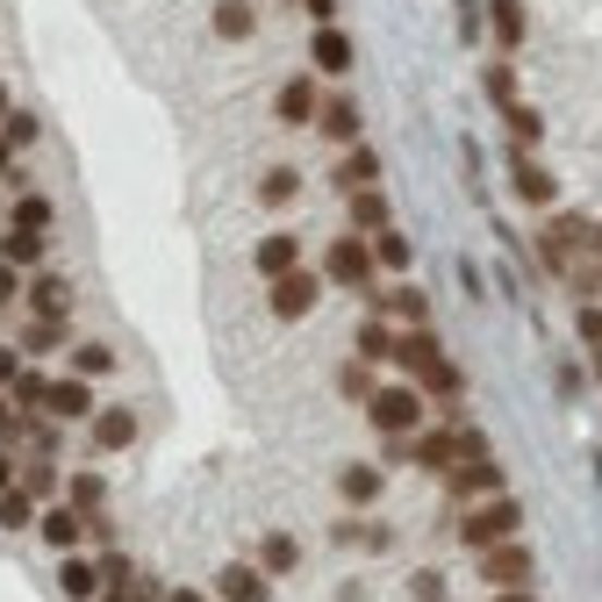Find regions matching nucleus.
I'll return each mask as SVG.
<instances>
[{
  "label": "nucleus",
  "instance_id": "1",
  "mask_svg": "<svg viewBox=\"0 0 602 602\" xmlns=\"http://www.w3.org/2000/svg\"><path fill=\"white\" fill-rule=\"evenodd\" d=\"M366 416H373V430H388V438H409V430L423 423V388H373Z\"/></svg>",
  "mask_w": 602,
  "mask_h": 602
},
{
  "label": "nucleus",
  "instance_id": "2",
  "mask_svg": "<svg viewBox=\"0 0 602 602\" xmlns=\"http://www.w3.org/2000/svg\"><path fill=\"white\" fill-rule=\"evenodd\" d=\"M516 524H524V509H516L509 495H488L481 509L459 524V538H466L474 552H488V545H502V538H516Z\"/></svg>",
  "mask_w": 602,
  "mask_h": 602
},
{
  "label": "nucleus",
  "instance_id": "3",
  "mask_svg": "<svg viewBox=\"0 0 602 602\" xmlns=\"http://www.w3.org/2000/svg\"><path fill=\"white\" fill-rule=\"evenodd\" d=\"M266 302H273L280 323H302V316H309L316 302H323V280H316L309 266H294V273H280L273 287H266Z\"/></svg>",
  "mask_w": 602,
  "mask_h": 602
},
{
  "label": "nucleus",
  "instance_id": "4",
  "mask_svg": "<svg viewBox=\"0 0 602 602\" xmlns=\"http://www.w3.org/2000/svg\"><path fill=\"white\" fill-rule=\"evenodd\" d=\"M323 266H330L337 287H373V244H366V237H337Z\"/></svg>",
  "mask_w": 602,
  "mask_h": 602
},
{
  "label": "nucleus",
  "instance_id": "5",
  "mask_svg": "<svg viewBox=\"0 0 602 602\" xmlns=\"http://www.w3.org/2000/svg\"><path fill=\"white\" fill-rule=\"evenodd\" d=\"M445 488H452V502H481V495H502V466L495 459H459L445 474Z\"/></svg>",
  "mask_w": 602,
  "mask_h": 602
},
{
  "label": "nucleus",
  "instance_id": "6",
  "mask_svg": "<svg viewBox=\"0 0 602 602\" xmlns=\"http://www.w3.org/2000/svg\"><path fill=\"white\" fill-rule=\"evenodd\" d=\"M481 574H488L495 588H524V581H531V552L516 545V538H502V545L481 552Z\"/></svg>",
  "mask_w": 602,
  "mask_h": 602
},
{
  "label": "nucleus",
  "instance_id": "7",
  "mask_svg": "<svg viewBox=\"0 0 602 602\" xmlns=\"http://www.w3.org/2000/svg\"><path fill=\"white\" fill-rule=\"evenodd\" d=\"M251 266H258V273H266V280H280V273H294V266H302V244H294L287 230H273V237H258Z\"/></svg>",
  "mask_w": 602,
  "mask_h": 602
},
{
  "label": "nucleus",
  "instance_id": "8",
  "mask_svg": "<svg viewBox=\"0 0 602 602\" xmlns=\"http://www.w3.org/2000/svg\"><path fill=\"white\" fill-rule=\"evenodd\" d=\"M137 445V416L130 409H94V452H130Z\"/></svg>",
  "mask_w": 602,
  "mask_h": 602
},
{
  "label": "nucleus",
  "instance_id": "9",
  "mask_svg": "<svg viewBox=\"0 0 602 602\" xmlns=\"http://www.w3.org/2000/svg\"><path fill=\"white\" fill-rule=\"evenodd\" d=\"M316 130H323L330 144H352V137H359V101H344V94H330V101L316 108Z\"/></svg>",
  "mask_w": 602,
  "mask_h": 602
},
{
  "label": "nucleus",
  "instance_id": "10",
  "mask_svg": "<svg viewBox=\"0 0 602 602\" xmlns=\"http://www.w3.org/2000/svg\"><path fill=\"white\" fill-rule=\"evenodd\" d=\"M309 58H316V72H352V36H344L337 22H323L316 44H309Z\"/></svg>",
  "mask_w": 602,
  "mask_h": 602
},
{
  "label": "nucleus",
  "instance_id": "11",
  "mask_svg": "<svg viewBox=\"0 0 602 602\" xmlns=\"http://www.w3.org/2000/svg\"><path fill=\"white\" fill-rule=\"evenodd\" d=\"M509 172H516V194H524L531 208H552V194H560V187H552V172H545V165H531V158L516 151V158H509Z\"/></svg>",
  "mask_w": 602,
  "mask_h": 602
},
{
  "label": "nucleus",
  "instance_id": "12",
  "mask_svg": "<svg viewBox=\"0 0 602 602\" xmlns=\"http://www.w3.org/2000/svg\"><path fill=\"white\" fill-rule=\"evenodd\" d=\"M395 359L409 366V373H430V366L445 359V352H438V337H430V323H416L409 337H395Z\"/></svg>",
  "mask_w": 602,
  "mask_h": 602
},
{
  "label": "nucleus",
  "instance_id": "13",
  "mask_svg": "<svg viewBox=\"0 0 602 602\" xmlns=\"http://www.w3.org/2000/svg\"><path fill=\"white\" fill-rule=\"evenodd\" d=\"M44 409L51 416H94V388H86V380H51V395H44Z\"/></svg>",
  "mask_w": 602,
  "mask_h": 602
},
{
  "label": "nucleus",
  "instance_id": "14",
  "mask_svg": "<svg viewBox=\"0 0 602 602\" xmlns=\"http://www.w3.org/2000/svg\"><path fill=\"white\" fill-rule=\"evenodd\" d=\"M337 495L352 502V509H373V502H380V466H344V474H337Z\"/></svg>",
  "mask_w": 602,
  "mask_h": 602
},
{
  "label": "nucleus",
  "instance_id": "15",
  "mask_svg": "<svg viewBox=\"0 0 602 602\" xmlns=\"http://www.w3.org/2000/svg\"><path fill=\"white\" fill-rule=\"evenodd\" d=\"M337 180H344L352 194H359V187H380V151L352 144V151H344V165H337Z\"/></svg>",
  "mask_w": 602,
  "mask_h": 602
},
{
  "label": "nucleus",
  "instance_id": "16",
  "mask_svg": "<svg viewBox=\"0 0 602 602\" xmlns=\"http://www.w3.org/2000/svg\"><path fill=\"white\" fill-rule=\"evenodd\" d=\"M352 230H366V237H380V230H388V194H380V187H359V194H352Z\"/></svg>",
  "mask_w": 602,
  "mask_h": 602
},
{
  "label": "nucleus",
  "instance_id": "17",
  "mask_svg": "<svg viewBox=\"0 0 602 602\" xmlns=\"http://www.w3.org/2000/svg\"><path fill=\"white\" fill-rule=\"evenodd\" d=\"M58 588H65L72 602H94L101 595V567H94V560H65V567H58Z\"/></svg>",
  "mask_w": 602,
  "mask_h": 602
},
{
  "label": "nucleus",
  "instance_id": "18",
  "mask_svg": "<svg viewBox=\"0 0 602 602\" xmlns=\"http://www.w3.org/2000/svg\"><path fill=\"white\" fill-rule=\"evenodd\" d=\"M223 602H266V567H223Z\"/></svg>",
  "mask_w": 602,
  "mask_h": 602
},
{
  "label": "nucleus",
  "instance_id": "19",
  "mask_svg": "<svg viewBox=\"0 0 602 602\" xmlns=\"http://www.w3.org/2000/svg\"><path fill=\"white\" fill-rule=\"evenodd\" d=\"M316 79H287L280 86V122H316Z\"/></svg>",
  "mask_w": 602,
  "mask_h": 602
},
{
  "label": "nucleus",
  "instance_id": "20",
  "mask_svg": "<svg viewBox=\"0 0 602 602\" xmlns=\"http://www.w3.org/2000/svg\"><path fill=\"white\" fill-rule=\"evenodd\" d=\"M36 531H44V538H51L58 552H65V545H79L86 516H79V509H44V516H36Z\"/></svg>",
  "mask_w": 602,
  "mask_h": 602
},
{
  "label": "nucleus",
  "instance_id": "21",
  "mask_svg": "<svg viewBox=\"0 0 602 602\" xmlns=\"http://www.w3.org/2000/svg\"><path fill=\"white\" fill-rule=\"evenodd\" d=\"M488 22H495V44H502V51L524 44V8H516V0H488Z\"/></svg>",
  "mask_w": 602,
  "mask_h": 602
},
{
  "label": "nucleus",
  "instance_id": "22",
  "mask_svg": "<svg viewBox=\"0 0 602 602\" xmlns=\"http://www.w3.org/2000/svg\"><path fill=\"white\" fill-rule=\"evenodd\" d=\"M251 0H216V36H230V44H244L251 36Z\"/></svg>",
  "mask_w": 602,
  "mask_h": 602
},
{
  "label": "nucleus",
  "instance_id": "23",
  "mask_svg": "<svg viewBox=\"0 0 602 602\" xmlns=\"http://www.w3.org/2000/svg\"><path fill=\"white\" fill-rule=\"evenodd\" d=\"M258 567H266V574H294V567H302V545H294L287 531H273L266 545H258Z\"/></svg>",
  "mask_w": 602,
  "mask_h": 602
},
{
  "label": "nucleus",
  "instance_id": "24",
  "mask_svg": "<svg viewBox=\"0 0 602 602\" xmlns=\"http://www.w3.org/2000/svg\"><path fill=\"white\" fill-rule=\"evenodd\" d=\"M65 302H72V287H65L58 273L29 280V309H36V316H65Z\"/></svg>",
  "mask_w": 602,
  "mask_h": 602
},
{
  "label": "nucleus",
  "instance_id": "25",
  "mask_svg": "<svg viewBox=\"0 0 602 602\" xmlns=\"http://www.w3.org/2000/svg\"><path fill=\"white\" fill-rule=\"evenodd\" d=\"M58 344H65V316H36L22 330V352H58Z\"/></svg>",
  "mask_w": 602,
  "mask_h": 602
},
{
  "label": "nucleus",
  "instance_id": "26",
  "mask_svg": "<svg viewBox=\"0 0 602 602\" xmlns=\"http://www.w3.org/2000/svg\"><path fill=\"white\" fill-rule=\"evenodd\" d=\"M0 524H8V531H29L36 524V495L29 488H8V495H0Z\"/></svg>",
  "mask_w": 602,
  "mask_h": 602
},
{
  "label": "nucleus",
  "instance_id": "27",
  "mask_svg": "<svg viewBox=\"0 0 602 602\" xmlns=\"http://www.w3.org/2000/svg\"><path fill=\"white\" fill-rule=\"evenodd\" d=\"M359 359L366 366H373V359H395V330L380 323V316H373V323H359Z\"/></svg>",
  "mask_w": 602,
  "mask_h": 602
},
{
  "label": "nucleus",
  "instance_id": "28",
  "mask_svg": "<svg viewBox=\"0 0 602 602\" xmlns=\"http://www.w3.org/2000/svg\"><path fill=\"white\" fill-rule=\"evenodd\" d=\"M8 216H15V230H51V201H44V194H22Z\"/></svg>",
  "mask_w": 602,
  "mask_h": 602
},
{
  "label": "nucleus",
  "instance_id": "29",
  "mask_svg": "<svg viewBox=\"0 0 602 602\" xmlns=\"http://www.w3.org/2000/svg\"><path fill=\"white\" fill-rule=\"evenodd\" d=\"M373 266L402 273V266H409V237H395V230H380V237H373Z\"/></svg>",
  "mask_w": 602,
  "mask_h": 602
},
{
  "label": "nucleus",
  "instance_id": "30",
  "mask_svg": "<svg viewBox=\"0 0 602 602\" xmlns=\"http://www.w3.org/2000/svg\"><path fill=\"white\" fill-rule=\"evenodd\" d=\"M8 395H15V409H44V395H51V380H44V373H15V388H8Z\"/></svg>",
  "mask_w": 602,
  "mask_h": 602
},
{
  "label": "nucleus",
  "instance_id": "31",
  "mask_svg": "<svg viewBox=\"0 0 602 602\" xmlns=\"http://www.w3.org/2000/svg\"><path fill=\"white\" fill-rule=\"evenodd\" d=\"M44 258V230H8V266H36Z\"/></svg>",
  "mask_w": 602,
  "mask_h": 602
},
{
  "label": "nucleus",
  "instance_id": "32",
  "mask_svg": "<svg viewBox=\"0 0 602 602\" xmlns=\"http://www.w3.org/2000/svg\"><path fill=\"white\" fill-rule=\"evenodd\" d=\"M72 366H79V380L115 373V352H108V344H79V352H72Z\"/></svg>",
  "mask_w": 602,
  "mask_h": 602
},
{
  "label": "nucleus",
  "instance_id": "33",
  "mask_svg": "<svg viewBox=\"0 0 602 602\" xmlns=\"http://www.w3.org/2000/svg\"><path fill=\"white\" fill-rule=\"evenodd\" d=\"M294 187H302V180H294V172L287 165H273V172H266V180H258V201H294Z\"/></svg>",
  "mask_w": 602,
  "mask_h": 602
},
{
  "label": "nucleus",
  "instance_id": "34",
  "mask_svg": "<svg viewBox=\"0 0 602 602\" xmlns=\"http://www.w3.org/2000/svg\"><path fill=\"white\" fill-rule=\"evenodd\" d=\"M423 388H430V395H459V388H466V380H459V366H452V359H438V366H430V373H423Z\"/></svg>",
  "mask_w": 602,
  "mask_h": 602
},
{
  "label": "nucleus",
  "instance_id": "35",
  "mask_svg": "<svg viewBox=\"0 0 602 602\" xmlns=\"http://www.w3.org/2000/svg\"><path fill=\"white\" fill-rule=\"evenodd\" d=\"M101 495H108V488H101V474H79V481H72V509H79V516H94V509H101Z\"/></svg>",
  "mask_w": 602,
  "mask_h": 602
},
{
  "label": "nucleus",
  "instance_id": "36",
  "mask_svg": "<svg viewBox=\"0 0 602 602\" xmlns=\"http://www.w3.org/2000/svg\"><path fill=\"white\" fill-rule=\"evenodd\" d=\"M502 115H509L516 144H538V130H545V122H538V115H531V108H524V101H509V108H502Z\"/></svg>",
  "mask_w": 602,
  "mask_h": 602
},
{
  "label": "nucleus",
  "instance_id": "37",
  "mask_svg": "<svg viewBox=\"0 0 602 602\" xmlns=\"http://www.w3.org/2000/svg\"><path fill=\"white\" fill-rule=\"evenodd\" d=\"M337 388H344L352 402H373V373H366V359H359V366H344V373H337Z\"/></svg>",
  "mask_w": 602,
  "mask_h": 602
},
{
  "label": "nucleus",
  "instance_id": "38",
  "mask_svg": "<svg viewBox=\"0 0 602 602\" xmlns=\"http://www.w3.org/2000/svg\"><path fill=\"white\" fill-rule=\"evenodd\" d=\"M388 309H395V316H409V323H423V294H416V287H395V294H388Z\"/></svg>",
  "mask_w": 602,
  "mask_h": 602
},
{
  "label": "nucleus",
  "instance_id": "39",
  "mask_svg": "<svg viewBox=\"0 0 602 602\" xmlns=\"http://www.w3.org/2000/svg\"><path fill=\"white\" fill-rule=\"evenodd\" d=\"M488 94H495V108H509L516 101V72L509 65H488Z\"/></svg>",
  "mask_w": 602,
  "mask_h": 602
},
{
  "label": "nucleus",
  "instance_id": "40",
  "mask_svg": "<svg viewBox=\"0 0 602 602\" xmlns=\"http://www.w3.org/2000/svg\"><path fill=\"white\" fill-rule=\"evenodd\" d=\"M15 294H22V266H8V258H0V309H8Z\"/></svg>",
  "mask_w": 602,
  "mask_h": 602
},
{
  "label": "nucleus",
  "instance_id": "41",
  "mask_svg": "<svg viewBox=\"0 0 602 602\" xmlns=\"http://www.w3.org/2000/svg\"><path fill=\"white\" fill-rule=\"evenodd\" d=\"M22 488H29V495H51V488H58V474H51L44 459H36V466H29V481H22Z\"/></svg>",
  "mask_w": 602,
  "mask_h": 602
},
{
  "label": "nucleus",
  "instance_id": "42",
  "mask_svg": "<svg viewBox=\"0 0 602 602\" xmlns=\"http://www.w3.org/2000/svg\"><path fill=\"white\" fill-rule=\"evenodd\" d=\"M8 144H36V115H8Z\"/></svg>",
  "mask_w": 602,
  "mask_h": 602
},
{
  "label": "nucleus",
  "instance_id": "43",
  "mask_svg": "<svg viewBox=\"0 0 602 602\" xmlns=\"http://www.w3.org/2000/svg\"><path fill=\"white\" fill-rule=\"evenodd\" d=\"M416 602H445V581L438 574H416Z\"/></svg>",
  "mask_w": 602,
  "mask_h": 602
},
{
  "label": "nucleus",
  "instance_id": "44",
  "mask_svg": "<svg viewBox=\"0 0 602 602\" xmlns=\"http://www.w3.org/2000/svg\"><path fill=\"white\" fill-rule=\"evenodd\" d=\"M581 337H588V344L602 352V309H581Z\"/></svg>",
  "mask_w": 602,
  "mask_h": 602
},
{
  "label": "nucleus",
  "instance_id": "45",
  "mask_svg": "<svg viewBox=\"0 0 602 602\" xmlns=\"http://www.w3.org/2000/svg\"><path fill=\"white\" fill-rule=\"evenodd\" d=\"M302 8L316 15V29H323V22H337V0H302Z\"/></svg>",
  "mask_w": 602,
  "mask_h": 602
},
{
  "label": "nucleus",
  "instance_id": "46",
  "mask_svg": "<svg viewBox=\"0 0 602 602\" xmlns=\"http://www.w3.org/2000/svg\"><path fill=\"white\" fill-rule=\"evenodd\" d=\"M15 373H22V366H15V352H0V380H8V388H15Z\"/></svg>",
  "mask_w": 602,
  "mask_h": 602
},
{
  "label": "nucleus",
  "instance_id": "47",
  "mask_svg": "<svg viewBox=\"0 0 602 602\" xmlns=\"http://www.w3.org/2000/svg\"><path fill=\"white\" fill-rule=\"evenodd\" d=\"M8 488H15V466H8V452H0V495H8Z\"/></svg>",
  "mask_w": 602,
  "mask_h": 602
},
{
  "label": "nucleus",
  "instance_id": "48",
  "mask_svg": "<svg viewBox=\"0 0 602 602\" xmlns=\"http://www.w3.org/2000/svg\"><path fill=\"white\" fill-rule=\"evenodd\" d=\"M8 430H15V409H8V402H0V438H8Z\"/></svg>",
  "mask_w": 602,
  "mask_h": 602
},
{
  "label": "nucleus",
  "instance_id": "49",
  "mask_svg": "<svg viewBox=\"0 0 602 602\" xmlns=\"http://www.w3.org/2000/svg\"><path fill=\"white\" fill-rule=\"evenodd\" d=\"M165 602H201V595H194V588H172V595Z\"/></svg>",
  "mask_w": 602,
  "mask_h": 602
},
{
  "label": "nucleus",
  "instance_id": "50",
  "mask_svg": "<svg viewBox=\"0 0 602 602\" xmlns=\"http://www.w3.org/2000/svg\"><path fill=\"white\" fill-rule=\"evenodd\" d=\"M495 602H531V595H524V588H502V595Z\"/></svg>",
  "mask_w": 602,
  "mask_h": 602
},
{
  "label": "nucleus",
  "instance_id": "51",
  "mask_svg": "<svg viewBox=\"0 0 602 602\" xmlns=\"http://www.w3.org/2000/svg\"><path fill=\"white\" fill-rule=\"evenodd\" d=\"M8 158H15V144H8V137H0V172H8Z\"/></svg>",
  "mask_w": 602,
  "mask_h": 602
},
{
  "label": "nucleus",
  "instance_id": "52",
  "mask_svg": "<svg viewBox=\"0 0 602 602\" xmlns=\"http://www.w3.org/2000/svg\"><path fill=\"white\" fill-rule=\"evenodd\" d=\"M0 122H8V86H0Z\"/></svg>",
  "mask_w": 602,
  "mask_h": 602
},
{
  "label": "nucleus",
  "instance_id": "53",
  "mask_svg": "<svg viewBox=\"0 0 602 602\" xmlns=\"http://www.w3.org/2000/svg\"><path fill=\"white\" fill-rule=\"evenodd\" d=\"M588 244H595V251H602V223H595V237H588Z\"/></svg>",
  "mask_w": 602,
  "mask_h": 602
},
{
  "label": "nucleus",
  "instance_id": "54",
  "mask_svg": "<svg viewBox=\"0 0 602 602\" xmlns=\"http://www.w3.org/2000/svg\"><path fill=\"white\" fill-rule=\"evenodd\" d=\"M595 380H602V352H595Z\"/></svg>",
  "mask_w": 602,
  "mask_h": 602
}]
</instances>
